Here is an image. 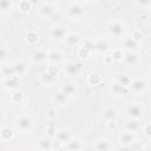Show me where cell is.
Instances as JSON below:
<instances>
[{
    "label": "cell",
    "mask_w": 151,
    "mask_h": 151,
    "mask_svg": "<svg viewBox=\"0 0 151 151\" xmlns=\"http://www.w3.org/2000/svg\"><path fill=\"white\" fill-rule=\"evenodd\" d=\"M107 28V33L113 37V38H120L123 34H124V24L122 21H118V20H112L107 24L106 26Z\"/></svg>",
    "instance_id": "obj_4"
},
{
    "label": "cell",
    "mask_w": 151,
    "mask_h": 151,
    "mask_svg": "<svg viewBox=\"0 0 151 151\" xmlns=\"http://www.w3.org/2000/svg\"><path fill=\"white\" fill-rule=\"evenodd\" d=\"M119 151H132V147L131 146H122V149Z\"/></svg>",
    "instance_id": "obj_45"
},
{
    "label": "cell",
    "mask_w": 151,
    "mask_h": 151,
    "mask_svg": "<svg viewBox=\"0 0 151 151\" xmlns=\"http://www.w3.org/2000/svg\"><path fill=\"white\" fill-rule=\"evenodd\" d=\"M68 31L65 26H54L51 31V38L55 39V40H65V38L67 37Z\"/></svg>",
    "instance_id": "obj_8"
},
{
    "label": "cell",
    "mask_w": 151,
    "mask_h": 151,
    "mask_svg": "<svg viewBox=\"0 0 151 151\" xmlns=\"http://www.w3.org/2000/svg\"><path fill=\"white\" fill-rule=\"evenodd\" d=\"M131 37H132V38H133L134 40H137V41L139 42V41H140V40L143 39V33H142L140 31L136 29V31H134V32L132 33V35H131Z\"/></svg>",
    "instance_id": "obj_39"
},
{
    "label": "cell",
    "mask_w": 151,
    "mask_h": 151,
    "mask_svg": "<svg viewBox=\"0 0 151 151\" xmlns=\"http://www.w3.org/2000/svg\"><path fill=\"white\" fill-rule=\"evenodd\" d=\"M57 129H54L53 126H50V127H47L46 129V133L48 134V136H54L55 137V134H57Z\"/></svg>",
    "instance_id": "obj_42"
},
{
    "label": "cell",
    "mask_w": 151,
    "mask_h": 151,
    "mask_svg": "<svg viewBox=\"0 0 151 151\" xmlns=\"http://www.w3.org/2000/svg\"><path fill=\"white\" fill-rule=\"evenodd\" d=\"M12 7H13V4L11 1H8V0H2L0 2V8H1L2 12H6L8 9H12Z\"/></svg>",
    "instance_id": "obj_37"
},
{
    "label": "cell",
    "mask_w": 151,
    "mask_h": 151,
    "mask_svg": "<svg viewBox=\"0 0 151 151\" xmlns=\"http://www.w3.org/2000/svg\"><path fill=\"white\" fill-rule=\"evenodd\" d=\"M26 41L29 45H35L39 41V34L37 31H28L26 34Z\"/></svg>",
    "instance_id": "obj_25"
},
{
    "label": "cell",
    "mask_w": 151,
    "mask_h": 151,
    "mask_svg": "<svg viewBox=\"0 0 151 151\" xmlns=\"http://www.w3.org/2000/svg\"><path fill=\"white\" fill-rule=\"evenodd\" d=\"M93 46H94V48H96L97 51H106L107 47H109V44H107V41L104 40V39H98V40L94 42Z\"/></svg>",
    "instance_id": "obj_31"
},
{
    "label": "cell",
    "mask_w": 151,
    "mask_h": 151,
    "mask_svg": "<svg viewBox=\"0 0 151 151\" xmlns=\"http://www.w3.org/2000/svg\"><path fill=\"white\" fill-rule=\"evenodd\" d=\"M65 146H66V149L68 151H80L81 147H83L81 143L78 139H71L70 142H67L65 144Z\"/></svg>",
    "instance_id": "obj_23"
},
{
    "label": "cell",
    "mask_w": 151,
    "mask_h": 151,
    "mask_svg": "<svg viewBox=\"0 0 151 151\" xmlns=\"http://www.w3.org/2000/svg\"><path fill=\"white\" fill-rule=\"evenodd\" d=\"M46 72H47L48 74H51L52 77H54V78H58V76H59V68H58L57 65H50V66L47 67Z\"/></svg>",
    "instance_id": "obj_36"
},
{
    "label": "cell",
    "mask_w": 151,
    "mask_h": 151,
    "mask_svg": "<svg viewBox=\"0 0 151 151\" xmlns=\"http://www.w3.org/2000/svg\"><path fill=\"white\" fill-rule=\"evenodd\" d=\"M46 117L47 118H54V117H57V110L55 109H48L46 111Z\"/></svg>",
    "instance_id": "obj_41"
},
{
    "label": "cell",
    "mask_w": 151,
    "mask_h": 151,
    "mask_svg": "<svg viewBox=\"0 0 151 151\" xmlns=\"http://www.w3.org/2000/svg\"><path fill=\"white\" fill-rule=\"evenodd\" d=\"M134 4L137 6H140V7H150L151 1H134Z\"/></svg>",
    "instance_id": "obj_43"
},
{
    "label": "cell",
    "mask_w": 151,
    "mask_h": 151,
    "mask_svg": "<svg viewBox=\"0 0 151 151\" xmlns=\"http://www.w3.org/2000/svg\"><path fill=\"white\" fill-rule=\"evenodd\" d=\"M101 118H103L106 123L117 122L118 111H117L114 107H105V109L101 111Z\"/></svg>",
    "instance_id": "obj_10"
},
{
    "label": "cell",
    "mask_w": 151,
    "mask_h": 151,
    "mask_svg": "<svg viewBox=\"0 0 151 151\" xmlns=\"http://www.w3.org/2000/svg\"><path fill=\"white\" fill-rule=\"evenodd\" d=\"M37 147H39L42 151H51L53 147V144L47 137H40L37 139Z\"/></svg>",
    "instance_id": "obj_16"
},
{
    "label": "cell",
    "mask_w": 151,
    "mask_h": 151,
    "mask_svg": "<svg viewBox=\"0 0 151 151\" xmlns=\"http://www.w3.org/2000/svg\"><path fill=\"white\" fill-rule=\"evenodd\" d=\"M140 129H142V125H140L139 120H136V119H127V120L124 123V130L127 131V132L136 133V132L139 131Z\"/></svg>",
    "instance_id": "obj_13"
},
{
    "label": "cell",
    "mask_w": 151,
    "mask_h": 151,
    "mask_svg": "<svg viewBox=\"0 0 151 151\" xmlns=\"http://www.w3.org/2000/svg\"><path fill=\"white\" fill-rule=\"evenodd\" d=\"M142 130H143V132H144L145 136L151 137V123H146V124L142 127Z\"/></svg>",
    "instance_id": "obj_38"
},
{
    "label": "cell",
    "mask_w": 151,
    "mask_h": 151,
    "mask_svg": "<svg viewBox=\"0 0 151 151\" xmlns=\"http://www.w3.org/2000/svg\"><path fill=\"white\" fill-rule=\"evenodd\" d=\"M125 113L129 119L139 120L144 116V107L140 103H129L125 107Z\"/></svg>",
    "instance_id": "obj_1"
},
{
    "label": "cell",
    "mask_w": 151,
    "mask_h": 151,
    "mask_svg": "<svg viewBox=\"0 0 151 151\" xmlns=\"http://www.w3.org/2000/svg\"><path fill=\"white\" fill-rule=\"evenodd\" d=\"M149 8H150V12H151V5H150V7H149Z\"/></svg>",
    "instance_id": "obj_49"
},
{
    "label": "cell",
    "mask_w": 151,
    "mask_h": 151,
    "mask_svg": "<svg viewBox=\"0 0 151 151\" xmlns=\"http://www.w3.org/2000/svg\"><path fill=\"white\" fill-rule=\"evenodd\" d=\"M15 127L18 131L22 132V133H27L32 130L33 127V120L27 114H22V116H19L17 119H15Z\"/></svg>",
    "instance_id": "obj_2"
},
{
    "label": "cell",
    "mask_w": 151,
    "mask_h": 151,
    "mask_svg": "<svg viewBox=\"0 0 151 151\" xmlns=\"http://www.w3.org/2000/svg\"><path fill=\"white\" fill-rule=\"evenodd\" d=\"M65 73L71 76V77H74V76H78L81 71V65L77 61H68L65 64Z\"/></svg>",
    "instance_id": "obj_9"
},
{
    "label": "cell",
    "mask_w": 151,
    "mask_h": 151,
    "mask_svg": "<svg viewBox=\"0 0 151 151\" xmlns=\"http://www.w3.org/2000/svg\"><path fill=\"white\" fill-rule=\"evenodd\" d=\"M66 13H67L68 18H71L73 20H78V19L84 17L85 9H84V7L80 2H71V4H68Z\"/></svg>",
    "instance_id": "obj_3"
},
{
    "label": "cell",
    "mask_w": 151,
    "mask_h": 151,
    "mask_svg": "<svg viewBox=\"0 0 151 151\" xmlns=\"http://www.w3.org/2000/svg\"><path fill=\"white\" fill-rule=\"evenodd\" d=\"M38 12L42 18H51L55 13V6L52 2H42L40 4Z\"/></svg>",
    "instance_id": "obj_5"
},
{
    "label": "cell",
    "mask_w": 151,
    "mask_h": 151,
    "mask_svg": "<svg viewBox=\"0 0 151 151\" xmlns=\"http://www.w3.org/2000/svg\"><path fill=\"white\" fill-rule=\"evenodd\" d=\"M149 77H150V79H151V68H150V71H149Z\"/></svg>",
    "instance_id": "obj_48"
},
{
    "label": "cell",
    "mask_w": 151,
    "mask_h": 151,
    "mask_svg": "<svg viewBox=\"0 0 151 151\" xmlns=\"http://www.w3.org/2000/svg\"><path fill=\"white\" fill-rule=\"evenodd\" d=\"M79 41H80V35H79L78 33H76V32H68L67 37H66L65 40H64L65 45L68 46V47H74V46H77V45L79 44Z\"/></svg>",
    "instance_id": "obj_14"
},
{
    "label": "cell",
    "mask_w": 151,
    "mask_h": 151,
    "mask_svg": "<svg viewBox=\"0 0 151 151\" xmlns=\"http://www.w3.org/2000/svg\"><path fill=\"white\" fill-rule=\"evenodd\" d=\"M124 51H123V48H113L112 51H111V59L112 60H117V61H119V60H123V58H124Z\"/></svg>",
    "instance_id": "obj_28"
},
{
    "label": "cell",
    "mask_w": 151,
    "mask_h": 151,
    "mask_svg": "<svg viewBox=\"0 0 151 151\" xmlns=\"http://www.w3.org/2000/svg\"><path fill=\"white\" fill-rule=\"evenodd\" d=\"M41 83L42 84H45V85H50V84H52V83H54L55 80H57V78H54V77H52L51 74H48L46 71L42 73V76H41Z\"/></svg>",
    "instance_id": "obj_32"
},
{
    "label": "cell",
    "mask_w": 151,
    "mask_h": 151,
    "mask_svg": "<svg viewBox=\"0 0 151 151\" xmlns=\"http://www.w3.org/2000/svg\"><path fill=\"white\" fill-rule=\"evenodd\" d=\"M110 92L113 94V96H117V97H120V96H125L130 92V88L127 86H124L119 83H113L110 87Z\"/></svg>",
    "instance_id": "obj_11"
},
{
    "label": "cell",
    "mask_w": 151,
    "mask_h": 151,
    "mask_svg": "<svg viewBox=\"0 0 151 151\" xmlns=\"http://www.w3.org/2000/svg\"><path fill=\"white\" fill-rule=\"evenodd\" d=\"M63 92H65L68 97H73L76 93H77V87H76V85L74 84H72V83H67V84H64L63 85V87L60 88Z\"/></svg>",
    "instance_id": "obj_24"
},
{
    "label": "cell",
    "mask_w": 151,
    "mask_h": 151,
    "mask_svg": "<svg viewBox=\"0 0 151 151\" xmlns=\"http://www.w3.org/2000/svg\"><path fill=\"white\" fill-rule=\"evenodd\" d=\"M11 100L14 104H21L24 101V93L21 91H14L11 94Z\"/></svg>",
    "instance_id": "obj_30"
},
{
    "label": "cell",
    "mask_w": 151,
    "mask_h": 151,
    "mask_svg": "<svg viewBox=\"0 0 151 151\" xmlns=\"http://www.w3.org/2000/svg\"><path fill=\"white\" fill-rule=\"evenodd\" d=\"M12 66H13L15 76H21V74H24L27 71V66H26V64L24 61H17Z\"/></svg>",
    "instance_id": "obj_22"
},
{
    "label": "cell",
    "mask_w": 151,
    "mask_h": 151,
    "mask_svg": "<svg viewBox=\"0 0 151 151\" xmlns=\"http://www.w3.org/2000/svg\"><path fill=\"white\" fill-rule=\"evenodd\" d=\"M0 134H1V139H2V140H11V139L13 138L14 132H13L12 129H9V127H7V126H4V127H1V130H0Z\"/></svg>",
    "instance_id": "obj_26"
},
{
    "label": "cell",
    "mask_w": 151,
    "mask_h": 151,
    "mask_svg": "<svg viewBox=\"0 0 151 151\" xmlns=\"http://www.w3.org/2000/svg\"><path fill=\"white\" fill-rule=\"evenodd\" d=\"M7 54H9V52H7V48L5 46H2L1 47V52H0V59H1V61H5L6 60Z\"/></svg>",
    "instance_id": "obj_40"
},
{
    "label": "cell",
    "mask_w": 151,
    "mask_h": 151,
    "mask_svg": "<svg viewBox=\"0 0 151 151\" xmlns=\"http://www.w3.org/2000/svg\"><path fill=\"white\" fill-rule=\"evenodd\" d=\"M123 61H124L126 65H129V66H133V65L138 61V54H137L134 51H127V52H125V54H124Z\"/></svg>",
    "instance_id": "obj_19"
},
{
    "label": "cell",
    "mask_w": 151,
    "mask_h": 151,
    "mask_svg": "<svg viewBox=\"0 0 151 151\" xmlns=\"http://www.w3.org/2000/svg\"><path fill=\"white\" fill-rule=\"evenodd\" d=\"M53 101H54L57 105H59V106H64V105H66L67 101H68V96H67L65 92H63L61 90H59V91H57V92L53 94Z\"/></svg>",
    "instance_id": "obj_15"
},
{
    "label": "cell",
    "mask_w": 151,
    "mask_h": 151,
    "mask_svg": "<svg viewBox=\"0 0 151 151\" xmlns=\"http://www.w3.org/2000/svg\"><path fill=\"white\" fill-rule=\"evenodd\" d=\"M4 84H5V88H13L19 84V79L18 76H13L11 78L4 79Z\"/></svg>",
    "instance_id": "obj_27"
},
{
    "label": "cell",
    "mask_w": 151,
    "mask_h": 151,
    "mask_svg": "<svg viewBox=\"0 0 151 151\" xmlns=\"http://www.w3.org/2000/svg\"><path fill=\"white\" fill-rule=\"evenodd\" d=\"M31 151H42V150H40L39 147H37V146H35V147H34V149H32Z\"/></svg>",
    "instance_id": "obj_47"
},
{
    "label": "cell",
    "mask_w": 151,
    "mask_h": 151,
    "mask_svg": "<svg viewBox=\"0 0 151 151\" xmlns=\"http://www.w3.org/2000/svg\"><path fill=\"white\" fill-rule=\"evenodd\" d=\"M112 145L107 139H97L94 142V150L96 151H111Z\"/></svg>",
    "instance_id": "obj_17"
},
{
    "label": "cell",
    "mask_w": 151,
    "mask_h": 151,
    "mask_svg": "<svg viewBox=\"0 0 151 151\" xmlns=\"http://www.w3.org/2000/svg\"><path fill=\"white\" fill-rule=\"evenodd\" d=\"M138 45H139V42L137 40H134L132 37H126L123 40V46L125 48H127L129 51H136L138 48Z\"/></svg>",
    "instance_id": "obj_21"
},
{
    "label": "cell",
    "mask_w": 151,
    "mask_h": 151,
    "mask_svg": "<svg viewBox=\"0 0 151 151\" xmlns=\"http://www.w3.org/2000/svg\"><path fill=\"white\" fill-rule=\"evenodd\" d=\"M55 138L58 139L59 143H63V144H66L67 142H70L72 138H71V133L67 129H61V130H58L57 134H55Z\"/></svg>",
    "instance_id": "obj_20"
},
{
    "label": "cell",
    "mask_w": 151,
    "mask_h": 151,
    "mask_svg": "<svg viewBox=\"0 0 151 151\" xmlns=\"http://www.w3.org/2000/svg\"><path fill=\"white\" fill-rule=\"evenodd\" d=\"M142 151H151V146H145Z\"/></svg>",
    "instance_id": "obj_46"
},
{
    "label": "cell",
    "mask_w": 151,
    "mask_h": 151,
    "mask_svg": "<svg viewBox=\"0 0 151 151\" xmlns=\"http://www.w3.org/2000/svg\"><path fill=\"white\" fill-rule=\"evenodd\" d=\"M31 7H32V4L29 1H27V0L19 1V4H18V8L21 12H28L31 9Z\"/></svg>",
    "instance_id": "obj_35"
},
{
    "label": "cell",
    "mask_w": 151,
    "mask_h": 151,
    "mask_svg": "<svg viewBox=\"0 0 151 151\" xmlns=\"http://www.w3.org/2000/svg\"><path fill=\"white\" fill-rule=\"evenodd\" d=\"M119 143L122 146H131L133 145L136 142H137V137L134 133L132 132H127V131H124L119 134Z\"/></svg>",
    "instance_id": "obj_7"
},
{
    "label": "cell",
    "mask_w": 151,
    "mask_h": 151,
    "mask_svg": "<svg viewBox=\"0 0 151 151\" xmlns=\"http://www.w3.org/2000/svg\"><path fill=\"white\" fill-rule=\"evenodd\" d=\"M131 81H132V79H131L129 76L123 74V76H118V77H117V83H119V84H122V85H124V86L130 87Z\"/></svg>",
    "instance_id": "obj_34"
},
{
    "label": "cell",
    "mask_w": 151,
    "mask_h": 151,
    "mask_svg": "<svg viewBox=\"0 0 151 151\" xmlns=\"http://www.w3.org/2000/svg\"><path fill=\"white\" fill-rule=\"evenodd\" d=\"M87 80H88V84L90 85H98L100 81H101V77L98 74V73H91L90 76H88V78H87Z\"/></svg>",
    "instance_id": "obj_33"
},
{
    "label": "cell",
    "mask_w": 151,
    "mask_h": 151,
    "mask_svg": "<svg viewBox=\"0 0 151 151\" xmlns=\"http://www.w3.org/2000/svg\"><path fill=\"white\" fill-rule=\"evenodd\" d=\"M134 94H142L145 92L146 90V83L144 79H140V78H136V79H132L131 81V85L129 87Z\"/></svg>",
    "instance_id": "obj_6"
},
{
    "label": "cell",
    "mask_w": 151,
    "mask_h": 151,
    "mask_svg": "<svg viewBox=\"0 0 151 151\" xmlns=\"http://www.w3.org/2000/svg\"><path fill=\"white\" fill-rule=\"evenodd\" d=\"M47 60L51 63V65H58L63 61V53L58 50H51L48 51Z\"/></svg>",
    "instance_id": "obj_12"
},
{
    "label": "cell",
    "mask_w": 151,
    "mask_h": 151,
    "mask_svg": "<svg viewBox=\"0 0 151 151\" xmlns=\"http://www.w3.org/2000/svg\"><path fill=\"white\" fill-rule=\"evenodd\" d=\"M47 54H48V52H47L46 50L39 48V50H35V51L32 53L31 58H32V60H33L34 63H42V61H45V60L47 59Z\"/></svg>",
    "instance_id": "obj_18"
},
{
    "label": "cell",
    "mask_w": 151,
    "mask_h": 151,
    "mask_svg": "<svg viewBox=\"0 0 151 151\" xmlns=\"http://www.w3.org/2000/svg\"><path fill=\"white\" fill-rule=\"evenodd\" d=\"M1 74L4 77V79H7V78H11L13 76H15L14 73V70H13V66H2L1 67Z\"/></svg>",
    "instance_id": "obj_29"
},
{
    "label": "cell",
    "mask_w": 151,
    "mask_h": 151,
    "mask_svg": "<svg viewBox=\"0 0 151 151\" xmlns=\"http://www.w3.org/2000/svg\"><path fill=\"white\" fill-rule=\"evenodd\" d=\"M106 124H107L109 130H116L117 129V122H110V123H106Z\"/></svg>",
    "instance_id": "obj_44"
}]
</instances>
